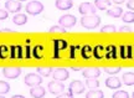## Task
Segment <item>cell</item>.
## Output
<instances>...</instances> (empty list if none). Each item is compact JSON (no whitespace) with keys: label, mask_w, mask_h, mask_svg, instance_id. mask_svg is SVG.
Listing matches in <instances>:
<instances>
[{"label":"cell","mask_w":134,"mask_h":98,"mask_svg":"<svg viewBox=\"0 0 134 98\" xmlns=\"http://www.w3.org/2000/svg\"><path fill=\"white\" fill-rule=\"evenodd\" d=\"M100 24V18L98 15H83L81 18V25L86 29H96Z\"/></svg>","instance_id":"obj_1"},{"label":"cell","mask_w":134,"mask_h":98,"mask_svg":"<svg viewBox=\"0 0 134 98\" xmlns=\"http://www.w3.org/2000/svg\"><path fill=\"white\" fill-rule=\"evenodd\" d=\"M42 10H43V5L37 0L30 1L26 5V13L30 15H38L42 13Z\"/></svg>","instance_id":"obj_2"},{"label":"cell","mask_w":134,"mask_h":98,"mask_svg":"<svg viewBox=\"0 0 134 98\" xmlns=\"http://www.w3.org/2000/svg\"><path fill=\"white\" fill-rule=\"evenodd\" d=\"M24 82L26 86H30V87H35V86H40L42 83V78L38 73H27L25 76Z\"/></svg>","instance_id":"obj_3"},{"label":"cell","mask_w":134,"mask_h":98,"mask_svg":"<svg viewBox=\"0 0 134 98\" xmlns=\"http://www.w3.org/2000/svg\"><path fill=\"white\" fill-rule=\"evenodd\" d=\"M58 22H60V25H61L62 27L70 29V27H73V26L76 25L77 19H76V16H73V15H71V14H67V15L61 16L60 20H58Z\"/></svg>","instance_id":"obj_4"},{"label":"cell","mask_w":134,"mask_h":98,"mask_svg":"<svg viewBox=\"0 0 134 98\" xmlns=\"http://www.w3.org/2000/svg\"><path fill=\"white\" fill-rule=\"evenodd\" d=\"M48 88V92L52 94H60L62 93L63 91H65V86H63V83L61 82V81H56V79H53V81H51L50 83H48L47 86Z\"/></svg>","instance_id":"obj_5"},{"label":"cell","mask_w":134,"mask_h":98,"mask_svg":"<svg viewBox=\"0 0 134 98\" xmlns=\"http://www.w3.org/2000/svg\"><path fill=\"white\" fill-rule=\"evenodd\" d=\"M78 11L82 15H96L97 8L94 6V4L91 3H81L78 6Z\"/></svg>","instance_id":"obj_6"},{"label":"cell","mask_w":134,"mask_h":98,"mask_svg":"<svg viewBox=\"0 0 134 98\" xmlns=\"http://www.w3.org/2000/svg\"><path fill=\"white\" fill-rule=\"evenodd\" d=\"M3 74L8 79H15L21 74V68L20 67H5L3 68Z\"/></svg>","instance_id":"obj_7"},{"label":"cell","mask_w":134,"mask_h":98,"mask_svg":"<svg viewBox=\"0 0 134 98\" xmlns=\"http://www.w3.org/2000/svg\"><path fill=\"white\" fill-rule=\"evenodd\" d=\"M5 9L10 13H19L23 9V5L18 0H6L5 1Z\"/></svg>","instance_id":"obj_8"},{"label":"cell","mask_w":134,"mask_h":98,"mask_svg":"<svg viewBox=\"0 0 134 98\" xmlns=\"http://www.w3.org/2000/svg\"><path fill=\"white\" fill-rule=\"evenodd\" d=\"M52 77H53V79L62 82V81H66L70 77V72H68L67 68H56L52 72Z\"/></svg>","instance_id":"obj_9"},{"label":"cell","mask_w":134,"mask_h":98,"mask_svg":"<svg viewBox=\"0 0 134 98\" xmlns=\"http://www.w3.org/2000/svg\"><path fill=\"white\" fill-rule=\"evenodd\" d=\"M68 92L75 94H81L85 92V84L81 81H72L70 87H68Z\"/></svg>","instance_id":"obj_10"},{"label":"cell","mask_w":134,"mask_h":98,"mask_svg":"<svg viewBox=\"0 0 134 98\" xmlns=\"http://www.w3.org/2000/svg\"><path fill=\"white\" fill-rule=\"evenodd\" d=\"M105 86L110 89H119L122 86V81L118 77H109V78L105 79Z\"/></svg>","instance_id":"obj_11"},{"label":"cell","mask_w":134,"mask_h":98,"mask_svg":"<svg viewBox=\"0 0 134 98\" xmlns=\"http://www.w3.org/2000/svg\"><path fill=\"white\" fill-rule=\"evenodd\" d=\"M53 45H55V54H53V59H58L60 56V51L67 47V42L65 40H53Z\"/></svg>","instance_id":"obj_12"},{"label":"cell","mask_w":134,"mask_h":98,"mask_svg":"<svg viewBox=\"0 0 134 98\" xmlns=\"http://www.w3.org/2000/svg\"><path fill=\"white\" fill-rule=\"evenodd\" d=\"M46 94V89L41 86H35L30 89V96L32 98H42Z\"/></svg>","instance_id":"obj_13"},{"label":"cell","mask_w":134,"mask_h":98,"mask_svg":"<svg viewBox=\"0 0 134 98\" xmlns=\"http://www.w3.org/2000/svg\"><path fill=\"white\" fill-rule=\"evenodd\" d=\"M55 5H56V8H57L58 10H70L73 6V1L72 0H56V3H55Z\"/></svg>","instance_id":"obj_14"},{"label":"cell","mask_w":134,"mask_h":98,"mask_svg":"<svg viewBox=\"0 0 134 98\" xmlns=\"http://www.w3.org/2000/svg\"><path fill=\"white\" fill-rule=\"evenodd\" d=\"M82 74L86 78H97L100 74V70L99 68H86L82 71Z\"/></svg>","instance_id":"obj_15"},{"label":"cell","mask_w":134,"mask_h":98,"mask_svg":"<svg viewBox=\"0 0 134 98\" xmlns=\"http://www.w3.org/2000/svg\"><path fill=\"white\" fill-rule=\"evenodd\" d=\"M10 51H11V54H10V57L11 59H23L24 57V55H23V50H21V46H11L10 47Z\"/></svg>","instance_id":"obj_16"},{"label":"cell","mask_w":134,"mask_h":98,"mask_svg":"<svg viewBox=\"0 0 134 98\" xmlns=\"http://www.w3.org/2000/svg\"><path fill=\"white\" fill-rule=\"evenodd\" d=\"M13 21H14L15 25H18V26H21V25H25L27 22V16L25 14H18L15 15L14 18H13Z\"/></svg>","instance_id":"obj_17"},{"label":"cell","mask_w":134,"mask_h":98,"mask_svg":"<svg viewBox=\"0 0 134 98\" xmlns=\"http://www.w3.org/2000/svg\"><path fill=\"white\" fill-rule=\"evenodd\" d=\"M123 83L125 86H133L134 84V72H125L123 73Z\"/></svg>","instance_id":"obj_18"},{"label":"cell","mask_w":134,"mask_h":98,"mask_svg":"<svg viewBox=\"0 0 134 98\" xmlns=\"http://www.w3.org/2000/svg\"><path fill=\"white\" fill-rule=\"evenodd\" d=\"M104 52H105V49L103 46H100V45H98V46H96V47L93 49V56H94L97 60L103 59V57H104Z\"/></svg>","instance_id":"obj_19"},{"label":"cell","mask_w":134,"mask_h":98,"mask_svg":"<svg viewBox=\"0 0 134 98\" xmlns=\"http://www.w3.org/2000/svg\"><path fill=\"white\" fill-rule=\"evenodd\" d=\"M92 55H93V50L91 49V46H88V45H85L83 47H82L81 50V56L82 59L85 60H88L90 57H91Z\"/></svg>","instance_id":"obj_20"},{"label":"cell","mask_w":134,"mask_h":98,"mask_svg":"<svg viewBox=\"0 0 134 98\" xmlns=\"http://www.w3.org/2000/svg\"><path fill=\"white\" fill-rule=\"evenodd\" d=\"M107 15L110 16V18H119V16L123 15V10H122V8L117 6V8H113L110 10H107Z\"/></svg>","instance_id":"obj_21"},{"label":"cell","mask_w":134,"mask_h":98,"mask_svg":"<svg viewBox=\"0 0 134 98\" xmlns=\"http://www.w3.org/2000/svg\"><path fill=\"white\" fill-rule=\"evenodd\" d=\"M110 5V0H96L94 1V6L98 10H105Z\"/></svg>","instance_id":"obj_22"},{"label":"cell","mask_w":134,"mask_h":98,"mask_svg":"<svg viewBox=\"0 0 134 98\" xmlns=\"http://www.w3.org/2000/svg\"><path fill=\"white\" fill-rule=\"evenodd\" d=\"M104 93L99 89H91L90 92H87L86 98H103Z\"/></svg>","instance_id":"obj_23"},{"label":"cell","mask_w":134,"mask_h":98,"mask_svg":"<svg viewBox=\"0 0 134 98\" xmlns=\"http://www.w3.org/2000/svg\"><path fill=\"white\" fill-rule=\"evenodd\" d=\"M86 86L90 89H97L99 87V81L96 78H87L86 79Z\"/></svg>","instance_id":"obj_24"},{"label":"cell","mask_w":134,"mask_h":98,"mask_svg":"<svg viewBox=\"0 0 134 98\" xmlns=\"http://www.w3.org/2000/svg\"><path fill=\"white\" fill-rule=\"evenodd\" d=\"M122 20L125 24H132L134 22V11H127L122 15Z\"/></svg>","instance_id":"obj_25"},{"label":"cell","mask_w":134,"mask_h":98,"mask_svg":"<svg viewBox=\"0 0 134 98\" xmlns=\"http://www.w3.org/2000/svg\"><path fill=\"white\" fill-rule=\"evenodd\" d=\"M104 57H107V59H115L117 57V50H115L114 46H109V47L105 49Z\"/></svg>","instance_id":"obj_26"},{"label":"cell","mask_w":134,"mask_h":98,"mask_svg":"<svg viewBox=\"0 0 134 98\" xmlns=\"http://www.w3.org/2000/svg\"><path fill=\"white\" fill-rule=\"evenodd\" d=\"M43 55V50H42V46H35L32 49V56L35 59H41Z\"/></svg>","instance_id":"obj_27"},{"label":"cell","mask_w":134,"mask_h":98,"mask_svg":"<svg viewBox=\"0 0 134 98\" xmlns=\"http://www.w3.org/2000/svg\"><path fill=\"white\" fill-rule=\"evenodd\" d=\"M36 72L40 76H50V74L52 73V70L50 68V67H37Z\"/></svg>","instance_id":"obj_28"},{"label":"cell","mask_w":134,"mask_h":98,"mask_svg":"<svg viewBox=\"0 0 134 98\" xmlns=\"http://www.w3.org/2000/svg\"><path fill=\"white\" fill-rule=\"evenodd\" d=\"M9 52H10V50L8 46H5V45H1V46H0V59L1 60L8 59Z\"/></svg>","instance_id":"obj_29"},{"label":"cell","mask_w":134,"mask_h":98,"mask_svg":"<svg viewBox=\"0 0 134 98\" xmlns=\"http://www.w3.org/2000/svg\"><path fill=\"white\" fill-rule=\"evenodd\" d=\"M10 91V84L5 81H0V94H5Z\"/></svg>","instance_id":"obj_30"},{"label":"cell","mask_w":134,"mask_h":98,"mask_svg":"<svg viewBox=\"0 0 134 98\" xmlns=\"http://www.w3.org/2000/svg\"><path fill=\"white\" fill-rule=\"evenodd\" d=\"M115 31H117V27L114 25H105L100 29V32H103V34H105V32H115Z\"/></svg>","instance_id":"obj_31"},{"label":"cell","mask_w":134,"mask_h":98,"mask_svg":"<svg viewBox=\"0 0 134 98\" xmlns=\"http://www.w3.org/2000/svg\"><path fill=\"white\" fill-rule=\"evenodd\" d=\"M112 98H129V94L125 91H117V92L113 93Z\"/></svg>","instance_id":"obj_32"},{"label":"cell","mask_w":134,"mask_h":98,"mask_svg":"<svg viewBox=\"0 0 134 98\" xmlns=\"http://www.w3.org/2000/svg\"><path fill=\"white\" fill-rule=\"evenodd\" d=\"M50 32H51V34H53V32H61V34H65L66 30H65V27H62L61 25H55V26H52V27L50 29Z\"/></svg>","instance_id":"obj_33"},{"label":"cell","mask_w":134,"mask_h":98,"mask_svg":"<svg viewBox=\"0 0 134 98\" xmlns=\"http://www.w3.org/2000/svg\"><path fill=\"white\" fill-rule=\"evenodd\" d=\"M103 70H104L105 73L108 74H117L120 71V67H105Z\"/></svg>","instance_id":"obj_34"},{"label":"cell","mask_w":134,"mask_h":98,"mask_svg":"<svg viewBox=\"0 0 134 98\" xmlns=\"http://www.w3.org/2000/svg\"><path fill=\"white\" fill-rule=\"evenodd\" d=\"M57 98H73V93H71V92H67V93H60L57 94Z\"/></svg>","instance_id":"obj_35"},{"label":"cell","mask_w":134,"mask_h":98,"mask_svg":"<svg viewBox=\"0 0 134 98\" xmlns=\"http://www.w3.org/2000/svg\"><path fill=\"white\" fill-rule=\"evenodd\" d=\"M8 19V10H1L0 9V20Z\"/></svg>","instance_id":"obj_36"},{"label":"cell","mask_w":134,"mask_h":98,"mask_svg":"<svg viewBox=\"0 0 134 98\" xmlns=\"http://www.w3.org/2000/svg\"><path fill=\"white\" fill-rule=\"evenodd\" d=\"M130 31H132V29H130L128 25L127 26H122L119 29V32H130Z\"/></svg>","instance_id":"obj_37"},{"label":"cell","mask_w":134,"mask_h":98,"mask_svg":"<svg viewBox=\"0 0 134 98\" xmlns=\"http://www.w3.org/2000/svg\"><path fill=\"white\" fill-rule=\"evenodd\" d=\"M127 8L129 10H134V0H128L127 1Z\"/></svg>","instance_id":"obj_38"},{"label":"cell","mask_w":134,"mask_h":98,"mask_svg":"<svg viewBox=\"0 0 134 98\" xmlns=\"http://www.w3.org/2000/svg\"><path fill=\"white\" fill-rule=\"evenodd\" d=\"M110 3H114V4H123V3H125V0H110Z\"/></svg>","instance_id":"obj_39"},{"label":"cell","mask_w":134,"mask_h":98,"mask_svg":"<svg viewBox=\"0 0 134 98\" xmlns=\"http://www.w3.org/2000/svg\"><path fill=\"white\" fill-rule=\"evenodd\" d=\"M11 98H25L24 96H21V94H15V96H13Z\"/></svg>","instance_id":"obj_40"},{"label":"cell","mask_w":134,"mask_h":98,"mask_svg":"<svg viewBox=\"0 0 134 98\" xmlns=\"http://www.w3.org/2000/svg\"><path fill=\"white\" fill-rule=\"evenodd\" d=\"M72 70H73V71H78L80 68H78V67H72Z\"/></svg>","instance_id":"obj_41"},{"label":"cell","mask_w":134,"mask_h":98,"mask_svg":"<svg viewBox=\"0 0 134 98\" xmlns=\"http://www.w3.org/2000/svg\"><path fill=\"white\" fill-rule=\"evenodd\" d=\"M0 98H5L4 96H3V94H0Z\"/></svg>","instance_id":"obj_42"},{"label":"cell","mask_w":134,"mask_h":98,"mask_svg":"<svg viewBox=\"0 0 134 98\" xmlns=\"http://www.w3.org/2000/svg\"><path fill=\"white\" fill-rule=\"evenodd\" d=\"M18 1H20V3H21V1H26V0H18Z\"/></svg>","instance_id":"obj_43"},{"label":"cell","mask_w":134,"mask_h":98,"mask_svg":"<svg viewBox=\"0 0 134 98\" xmlns=\"http://www.w3.org/2000/svg\"><path fill=\"white\" fill-rule=\"evenodd\" d=\"M132 98H134V92H133V94H132Z\"/></svg>","instance_id":"obj_44"}]
</instances>
